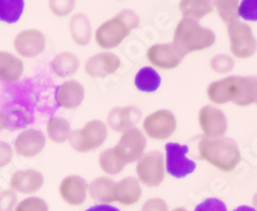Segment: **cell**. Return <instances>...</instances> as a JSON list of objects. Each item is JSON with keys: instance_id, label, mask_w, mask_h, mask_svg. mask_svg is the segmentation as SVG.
Instances as JSON below:
<instances>
[{"instance_id": "obj_1", "label": "cell", "mask_w": 257, "mask_h": 211, "mask_svg": "<svg viewBox=\"0 0 257 211\" xmlns=\"http://www.w3.org/2000/svg\"><path fill=\"white\" fill-rule=\"evenodd\" d=\"M207 97L215 104H226L231 102L240 107H247L256 100V76H229L211 82L207 86Z\"/></svg>"}, {"instance_id": "obj_2", "label": "cell", "mask_w": 257, "mask_h": 211, "mask_svg": "<svg viewBox=\"0 0 257 211\" xmlns=\"http://www.w3.org/2000/svg\"><path fill=\"white\" fill-rule=\"evenodd\" d=\"M141 18L132 9H122L113 18L105 21L95 30L94 40L102 49L111 50L123 43L126 38L138 29Z\"/></svg>"}, {"instance_id": "obj_3", "label": "cell", "mask_w": 257, "mask_h": 211, "mask_svg": "<svg viewBox=\"0 0 257 211\" xmlns=\"http://www.w3.org/2000/svg\"><path fill=\"white\" fill-rule=\"evenodd\" d=\"M199 158L219 170L230 173L240 162V151L231 138H203L198 146Z\"/></svg>"}, {"instance_id": "obj_4", "label": "cell", "mask_w": 257, "mask_h": 211, "mask_svg": "<svg viewBox=\"0 0 257 211\" xmlns=\"http://www.w3.org/2000/svg\"><path fill=\"white\" fill-rule=\"evenodd\" d=\"M173 44L183 56L197 53L212 47L216 41V35L211 29L203 27L198 21L181 18L174 31Z\"/></svg>"}, {"instance_id": "obj_5", "label": "cell", "mask_w": 257, "mask_h": 211, "mask_svg": "<svg viewBox=\"0 0 257 211\" xmlns=\"http://www.w3.org/2000/svg\"><path fill=\"white\" fill-rule=\"evenodd\" d=\"M108 137V126L102 120H90L81 129L71 132V147L79 153H88L103 146Z\"/></svg>"}, {"instance_id": "obj_6", "label": "cell", "mask_w": 257, "mask_h": 211, "mask_svg": "<svg viewBox=\"0 0 257 211\" xmlns=\"http://www.w3.org/2000/svg\"><path fill=\"white\" fill-rule=\"evenodd\" d=\"M229 45L235 58L245 59L252 57L257 50V40L251 27L239 20L228 25Z\"/></svg>"}, {"instance_id": "obj_7", "label": "cell", "mask_w": 257, "mask_h": 211, "mask_svg": "<svg viewBox=\"0 0 257 211\" xmlns=\"http://www.w3.org/2000/svg\"><path fill=\"white\" fill-rule=\"evenodd\" d=\"M165 157L160 151L144 153L137 164V175L141 184L149 188L160 187L165 179Z\"/></svg>"}, {"instance_id": "obj_8", "label": "cell", "mask_w": 257, "mask_h": 211, "mask_svg": "<svg viewBox=\"0 0 257 211\" xmlns=\"http://www.w3.org/2000/svg\"><path fill=\"white\" fill-rule=\"evenodd\" d=\"M147 147V138L144 133L138 128H133L123 132L120 141L113 147L117 156L123 161V164L138 162L143 157Z\"/></svg>"}, {"instance_id": "obj_9", "label": "cell", "mask_w": 257, "mask_h": 211, "mask_svg": "<svg viewBox=\"0 0 257 211\" xmlns=\"http://www.w3.org/2000/svg\"><path fill=\"white\" fill-rule=\"evenodd\" d=\"M175 115L169 110H158L143 120L144 135L156 141L169 139L176 130Z\"/></svg>"}, {"instance_id": "obj_10", "label": "cell", "mask_w": 257, "mask_h": 211, "mask_svg": "<svg viewBox=\"0 0 257 211\" xmlns=\"http://www.w3.org/2000/svg\"><path fill=\"white\" fill-rule=\"evenodd\" d=\"M165 169L171 176L176 179L185 178L196 170V162L187 157L189 151L188 146L179 143H167L165 146Z\"/></svg>"}, {"instance_id": "obj_11", "label": "cell", "mask_w": 257, "mask_h": 211, "mask_svg": "<svg viewBox=\"0 0 257 211\" xmlns=\"http://www.w3.org/2000/svg\"><path fill=\"white\" fill-rule=\"evenodd\" d=\"M198 125L205 138H221L228 130V119L213 106H205L198 112Z\"/></svg>"}, {"instance_id": "obj_12", "label": "cell", "mask_w": 257, "mask_h": 211, "mask_svg": "<svg viewBox=\"0 0 257 211\" xmlns=\"http://www.w3.org/2000/svg\"><path fill=\"white\" fill-rule=\"evenodd\" d=\"M13 47L18 56L24 58H35L44 52L47 47V38L40 30H24L16 35Z\"/></svg>"}, {"instance_id": "obj_13", "label": "cell", "mask_w": 257, "mask_h": 211, "mask_svg": "<svg viewBox=\"0 0 257 211\" xmlns=\"http://www.w3.org/2000/svg\"><path fill=\"white\" fill-rule=\"evenodd\" d=\"M147 61L151 65L161 68V70H174L184 59V56L178 50V48L171 43L155 44L149 47L146 53Z\"/></svg>"}, {"instance_id": "obj_14", "label": "cell", "mask_w": 257, "mask_h": 211, "mask_svg": "<svg viewBox=\"0 0 257 211\" xmlns=\"http://www.w3.org/2000/svg\"><path fill=\"white\" fill-rule=\"evenodd\" d=\"M47 138L44 133L36 129H25L17 135L13 152L20 157L32 158L40 155L45 148Z\"/></svg>"}, {"instance_id": "obj_15", "label": "cell", "mask_w": 257, "mask_h": 211, "mask_svg": "<svg viewBox=\"0 0 257 211\" xmlns=\"http://www.w3.org/2000/svg\"><path fill=\"white\" fill-rule=\"evenodd\" d=\"M121 67V59L112 52L96 53L85 62V72L94 79H104Z\"/></svg>"}, {"instance_id": "obj_16", "label": "cell", "mask_w": 257, "mask_h": 211, "mask_svg": "<svg viewBox=\"0 0 257 211\" xmlns=\"http://www.w3.org/2000/svg\"><path fill=\"white\" fill-rule=\"evenodd\" d=\"M142 120V111L133 106H116L107 115L105 125L111 128L113 132L123 133L135 128Z\"/></svg>"}, {"instance_id": "obj_17", "label": "cell", "mask_w": 257, "mask_h": 211, "mask_svg": "<svg viewBox=\"0 0 257 211\" xmlns=\"http://www.w3.org/2000/svg\"><path fill=\"white\" fill-rule=\"evenodd\" d=\"M88 183L79 175H68L59 184V196L70 206H81L88 197Z\"/></svg>"}, {"instance_id": "obj_18", "label": "cell", "mask_w": 257, "mask_h": 211, "mask_svg": "<svg viewBox=\"0 0 257 211\" xmlns=\"http://www.w3.org/2000/svg\"><path fill=\"white\" fill-rule=\"evenodd\" d=\"M44 185V175L34 169L18 170L12 174L9 180V187L16 193L31 194L40 191Z\"/></svg>"}, {"instance_id": "obj_19", "label": "cell", "mask_w": 257, "mask_h": 211, "mask_svg": "<svg viewBox=\"0 0 257 211\" xmlns=\"http://www.w3.org/2000/svg\"><path fill=\"white\" fill-rule=\"evenodd\" d=\"M56 102L66 110L77 109L85 98V89L77 80H68L56 89Z\"/></svg>"}, {"instance_id": "obj_20", "label": "cell", "mask_w": 257, "mask_h": 211, "mask_svg": "<svg viewBox=\"0 0 257 211\" xmlns=\"http://www.w3.org/2000/svg\"><path fill=\"white\" fill-rule=\"evenodd\" d=\"M142 184L135 176H126L114 185V202L133 206L142 198Z\"/></svg>"}, {"instance_id": "obj_21", "label": "cell", "mask_w": 257, "mask_h": 211, "mask_svg": "<svg viewBox=\"0 0 257 211\" xmlns=\"http://www.w3.org/2000/svg\"><path fill=\"white\" fill-rule=\"evenodd\" d=\"M114 185L116 182H113L111 178L99 176L89 184L88 193L99 205H109L114 202Z\"/></svg>"}, {"instance_id": "obj_22", "label": "cell", "mask_w": 257, "mask_h": 211, "mask_svg": "<svg viewBox=\"0 0 257 211\" xmlns=\"http://www.w3.org/2000/svg\"><path fill=\"white\" fill-rule=\"evenodd\" d=\"M24 62L15 54L0 52V81L15 82L24 75Z\"/></svg>"}, {"instance_id": "obj_23", "label": "cell", "mask_w": 257, "mask_h": 211, "mask_svg": "<svg viewBox=\"0 0 257 211\" xmlns=\"http://www.w3.org/2000/svg\"><path fill=\"white\" fill-rule=\"evenodd\" d=\"M70 34L73 43L80 47H86L91 41V22L84 13L73 15L70 20Z\"/></svg>"}, {"instance_id": "obj_24", "label": "cell", "mask_w": 257, "mask_h": 211, "mask_svg": "<svg viewBox=\"0 0 257 211\" xmlns=\"http://www.w3.org/2000/svg\"><path fill=\"white\" fill-rule=\"evenodd\" d=\"M52 71L59 77H70L79 71L80 59L72 52H62L53 58Z\"/></svg>"}, {"instance_id": "obj_25", "label": "cell", "mask_w": 257, "mask_h": 211, "mask_svg": "<svg viewBox=\"0 0 257 211\" xmlns=\"http://www.w3.org/2000/svg\"><path fill=\"white\" fill-rule=\"evenodd\" d=\"M179 11L183 18L198 21L210 15L213 11V6L208 0H181L179 3Z\"/></svg>"}, {"instance_id": "obj_26", "label": "cell", "mask_w": 257, "mask_h": 211, "mask_svg": "<svg viewBox=\"0 0 257 211\" xmlns=\"http://www.w3.org/2000/svg\"><path fill=\"white\" fill-rule=\"evenodd\" d=\"M134 84L142 93H155L161 85L160 73L152 67H143L135 75Z\"/></svg>"}, {"instance_id": "obj_27", "label": "cell", "mask_w": 257, "mask_h": 211, "mask_svg": "<svg viewBox=\"0 0 257 211\" xmlns=\"http://www.w3.org/2000/svg\"><path fill=\"white\" fill-rule=\"evenodd\" d=\"M6 115V129L15 132V130L25 129L27 125L32 123V114L21 106H13L7 112Z\"/></svg>"}, {"instance_id": "obj_28", "label": "cell", "mask_w": 257, "mask_h": 211, "mask_svg": "<svg viewBox=\"0 0 257 211\" xmlns=\"http://www.w3.org/2000/svg\"><path fill=\"white\" fill-rule=\"evenodd\" d=\"M71 125L63 118H52L47 124V135L53 143L62 144L67 142L71 135Z\"/></svg>"}, {"instance_id": "obj_29", "label": "cell", "mask_w": 257, "mask_h": 211, "mask_svg": "<svg viewBox=\"0 0 257 211\" xmlns=\"http://www.w3.org/2000/svg\"><path fill=\"white\" fill-rule=\"evenodd\" d=\"M98 164L102 169L103 173L108 174V175H117L125 169V164L118 156H117L114 148H107L103 151L98 158Z\"/></svg>"}, {"instance_id": "obj_30", "label": "cell", "mask_w": 257, "mask_h": 211, "mask_svg": "<svg viewBox=\"0 0 257 211\" xmlns=\"http://www.w3.org/2000/svg\"><path fill=\"white\" fill-rule=\"evenodd\" d=\"M25 9L24 0H0V21L6 24H16Z\"/></svg>"}, {"instance_id": "obj_31", "label": "cell", "mask_w": 257, "mask_h": 211, "mask_svg": "<svg viewBox=\"0 0 257 211\" xmlns=\"http://www.w3.org/2000/svg\"><path fill=\"white\" fill-rule=\"evenodd\" d=\"M212 6L216 9L217 15L226 25L231 24L234 21H238L239 18V15H238L239 2L237 0H217V2H213Z\"/></svg>"}, {"instance_id": "obj_32", "label": "cell", "mask_w": 257, "mask_h": 211, "mask_svg": "<svg viewBox=\"0 0 257 211\" xmlns=\"http://www.w3.org/2000/svg\"><path fill=\"white\" fill-rule=\"evenodd\" d=\"M15 211H49L47 201L40 197H26L17 203Z\"/></svg>"}, {"instance_id": "obj_33", "label": "cell", "mask_w": 257, "mask_h": 211, "mask_svg": "<svg viewBox=\"0 0 257 211\" xmlns=\"http://www.w3.org/2000/svg\"><path fill=\"white\" fill-rule=\"evenodd\" d=\"M235 66V62L228 54H217L212 57L210 62V67L213 72L216 73H226L231 71Z\"/></svg>"}, {"instance_id": "obj_34", "label": "cell", "mask_w": 257, "mask_h": 211, "mask_svg": "<svg viewBox=\"0 0 257 211\" xmlns=\"http://www.w3.org/2000/svg\"><path fill=\"white\" fill-rule=\"evenodd\" d=\"M76 6V2L73 0H52L49 2L50 12L57 17H66L70 15Z\"/></svg>"}, {"instance_id": "obj_35", "label": "cell", "mask_w": 257, "mask_h": 211, "mask_svg": "<svg viewBox=\"0 0 257 211\" xmlns=\"http://www.w3.org/2000/svg\"><path fill=\"white\" fill-rule=\"evenodd\" d=\"M238 15L245 21L257 22V0H243V2H240Z\"/></svg>"}, {"instance_id": "obj_36", "label": "cell", "mask_w": 257, "mask_h": 211, "mask_svg": "<svg viewBox=\"0 0 257 211\" xmlns=\"http://www.w3.org/2000/svg\"><path fill=\"white\" fill-rule=\"evenodd\" d=\"M17 206V193L12 189L0 192V211H15Z\"/></svg>"}, {"instance_id": "obj_37", "label": "cell", "mask_w": 257, "mask_h": 211, "mask_svg": "<svg viewBox=\"0 0 257 211\" xmlns=\"http://www.w3.org/2000/svg\"><path fill=\"white\" fill-rule=\"evenodd\" d=\"M194 211H228V207L221 199L211 197V198H207L198 203Z\"/></svg>"}, {"instance_id": "obj_38", "label": "cell", "mask_w": 257, "mask_h": 211, "mask_svg": "<svg viewBox=\"0 0 257 211\" xmlns=\"http://www.w3.org/2000/svg\"><path fill=\"white\" fill-rule=\"evenodd\" d=\"M141 211H169L166 201L160 197H153V198L147 199L142 206Z\"/></svg>"}, {"instance_id": "obj_39", "label": "cell", "mask_w": 257, "mask_h": 211, "mask_svg": "<svg viewBox=\"0 0 257 211\" xmlns=\"http://www.w3.org/2000/svg\"><path fill=\"white\" fill-rule=\"evenodd\" d=\"M13 148L11 144L6 143V142L0 141V169L6 167L7 165L11 164L13 158Z\"/></svg>"}, {"instance_id": "obj_40", "label": "cell", "mask_w": 257, "mask_h": 211, "mask_svg": "<svg viewBox=\"0 0 257 211\" xmlns=\"http://www.w3.org/2000/svg\"><path fill=\"white\" fill-rule=\"evenodd\" d=\"M85 211H120L117 207L112 205H95L89 207L88 210Z\"/></svg>"}, {"instance_id": "obj_41", "label": "cell", "mask_w": 257, "mask_h": 211, "mask_svg": "<svg viewBox=\"0 0 257 211\" xmlns=\"http://www.w3.org/2000/svg\"><path fill=\"white\" fill-rule=\"evenodd\" d=\"M6 129V115L4 112L0 111V132Z\"/></svg>"}, {"instance_id": "obj_42", "label": "cell", "mask_w": 257, "mask_h": 211, "mask_svg": "<svg viewBox=\"0 0 257 211\" xmlns=\"http://www.w3.org/2000/svg\"><path fill=\"white\" fill-rule=\"evenodd\" d=\"M233 211H257L256 208H253L252 206H247V205H243V206H239V207H237L235 210Z\"/></svg>"}, {"instance_id": "obj_43", "label": "cell", "mask_w": 257, "mask_h": 211, "mask_svg": "<svg viewBox=\"0 0 257 211\" xmlns=\"http://www.w3.org/2000/svg\"><path fill=\"white\" fill-rule=\"evenodd\" d=\"M252 203H253V206H252V207L256 208V210H257V193L253 196V199H252Z\"/></svg>"}, {"instance_id": "obj_44", "label": "cell", "mask_w": 257, "mask_h": 211, "mask_svg": "<svg viewBox=\"0 0 257 211\" xmlns=\"http://www.w3.org/2000/svg\"><path fill=\"white\" fill-rule=\"evenodd\" d=\"M173 211H188V210L185 207H176V208H174Z\"/></svg>"}, {"instance_id": "obj_45", "label": "cell", "mask_w": 257, "mask_h": 211, "mask_svg": "<svg viewBox=\"0 0 257 211\" xmlns=\"http://www.w3.org/2000/svg\"><path fill=\"white\" fill-rule=\"evenodd\" d=\"M254 103H256V104H257V95H256V100H254Z\"/></svg>"}]
</instances>
